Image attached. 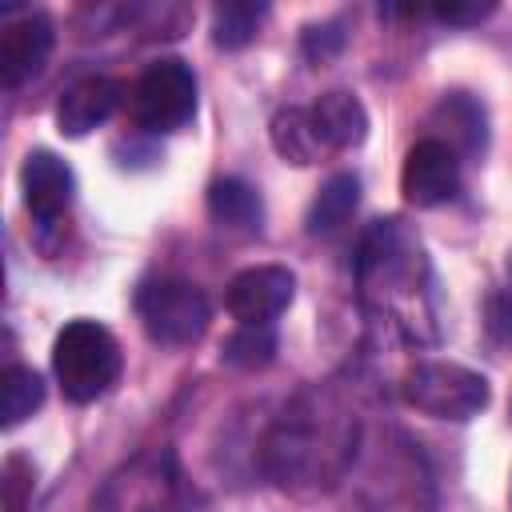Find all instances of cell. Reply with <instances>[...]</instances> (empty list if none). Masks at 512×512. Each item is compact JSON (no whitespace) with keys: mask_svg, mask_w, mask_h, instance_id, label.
I'll use <instances>...</instances> for the list:
<instances>
[{"mask_svg":"<svg viewBox=\"0 0 512 512\" xmlns=\"http://www.w3.org/2000/svg\"><path fill=\"white\" fill-rule=\"evenodd\" d=\"M356 440V412L340 400L332 384H312L296 392L268 428L264 472L288 492H324L348 472Z\"/></svg>","mask_w":512,"mask_h":512,"instance_id":"6da1fadb","label":"cell"},{"mask_svg":"<svg viewBox=\"0 0 512 512\" xmlns=\"http://www.w3.org/2000/svg\"><path fill=\"white\" fill-rule=\"evenodd\" d=\"M356 272L368 300H380V308H388L396 324H416L412 308L420 316V288L428 280V260L420 240L400 220L372 224V232L360 244Z\"/></svg>","mask_w":512,"mask_h":512,"instance_id":"7a4b0ae2","label":"cell"},{"mask_svg":"<svg viewBox=\"0 0 512 512\" xmlns=\"http://www.w3.org/2000/svg\"><path fill=\"white\" fill-rule=\"evenodd\" d=\"M124 356L116 336L96 320H72L52 344V372L72 404H92L120 380Z\"/></svg>","mask_w":512,"mask_h":512,"instance_id":"3957f363","label":"cell"},{"mask_svg":"<svg viewBox=\"0 0 512 512\" xmlns=\"http://www.w3.org/2000/svg\"><path fill=\"white\" fill-rule=\"evenodd\" d=\"M400 392L416 412L432 420H472L492 400L488 380L476 368H464L452 360H424L408 368Z\"/></svg>","mask_w":512,"mask_h":512,"instance_id":"277c9868","label":"cell"},{"mask_svg":"<svg viewBox=\"0 0 512 512\" xmlns=\"http://www.w3.org/2000/svg\"><path fill=\"white\" fill-rule=\"evenodd\" d=\"M128 108H132V120L144 128V132H180L192 116H196V76L184 60L176 56H164L156 64H148L132 92H128Z\"/></svg>","mask_w":512,"mask_h":512,"instance_id":"5b68a950","label":"cell"},{"mask_svg":"<svg viewBox=\"0 0 512 512\" xmlns=\"http://www.w3.org/2000/svg\"><path fill=\"white\" fill-rule=\"evenodd\" d=\"M136 312L144 320V332L156 344L184 348L196 344L212 320L208 296L188 280H152L136 296Z\"/></svg>","mask_w":512,"mask_h":512,"instance_id":"8992f818","label":"cell"},{"mask_svg":"<svg viewBox=\"0 0 512 512\" xmlns=\"http://www.w3.org/2000/svg\"><path fill=\"white\" fill-rule=\"evenodd\" d=\"M176 508V464L172 452H140L120 464L96 492V512H172Z\"/></svg>","mask_w":512,"mask_h":512,"instance_id":"52a82bcc","label":"cell"},{"mask_svg":"<svg viewBox=\"0 0 512 512\" xmlns=\"http://www.w3.org/2000/svg\"><path fill=\"white\" fill-rule=\"evenodd\" d=\"M460 188V156L440 144L436 136H424L408 148L404 168H400V192L416 208H436L452 200Z\"/></svg>","mask_w":512,"mask_h":512,"instance_id":"ba28073f","label":"cell"},{"mask_svg":"<svg viewBox=\"0 0 512 512\" xmlns=\"http://www.w3.org/2000/svg\"><path fill=\"white\" fill-rule=\"evenodd\" d=\"M296 296V276L284 264H256L232 276L228 284V312L240 324H272Z\"/></svg>","mask_w":512,"mask_h":512,"instance_id":"9c48e42d","label":"cell"},{"mask_svg":"<svg viewBox=\"0 0 512 512\" xmlns=\"http://www.w3.org/2000/svg\"><path fill=\"white\" fill-rule=\"evenodd\" d=\"M20 188H24V208L32 212V220L56 224L76 196V176L56 152L36 148V152H28V160L20 168Z\"/></svg>","mask_w":512,"mask_h":512,"instance_id":"30bf717a","label":"cell"},{"mask_svg":"<svg viewBox=\"0 0 512 512\" xmlns=\"http://www.w3.org/2000/svg\"><path fill=\"white\" fill-rule=\"evenodd\" d=\"M52 44H56V32H52L48 16L28 12V16L12 20L4 28V40H0V76H4V84L16 88V84L40 76V68L52 56Z\"/></svg>","mask_w":512,"mask_h":512,"instance_id":"8fae6325","label":"cell"},{"mask_svg":"<svg viewBox=\"0 0 512 512\" xmlns=\"http://www.w3.org/2000/svg\"><path fill=\"white\" fill-rule=\"evenodd\" d=\"M120 104V84L108 76H84L76 80L60 104H56V128L64 136H88L92 128H100Z\"/></svg>","mask_w":512,"mask_h":512,"instance_id":"7c38bea8","label":"cell"},{"mask_svg":"<svg viewBox=\"0 0 512 512\" xmlns=\"http://www.w3.org/2000/svg\"><path fill=\"white\" fill-rule=\"evenodd\" d=\"M312 120L328 144V152H344L356 148L368 136V112L352 92H324L312 104Z\"/></svg>","mask_w":512,"mask_h":512,"instance_id":"4fadbf2b","label":"cell"},{"mask_svg":"<svg viewBox=\"0 0 512 512\" xmlns=\"http://www.w3.org/2000/svg\"><path fill=\"white\" fill-rule=\"evenodd\" d=\"M268 136H272V148L296 168H308L328 152V144L312 120V108H280L268 124Z\"/></svg>","mask_w":512,"mask_h":512,"instance_id":"5bb4252c","label":"cell"},{"mask_svg":"<svg viewBox=\"0 0 512 512\" xmlns=\"http://www.w3.org/2000/svg\"><path fill=\"white\" fill-rule=\"evenodd\" d=\"M208 212L220 228H236V232H252L260 224V192L236 176H224V180H212L208 188Z\"/></svg>","mask_w":512,"mask_h":512,"instance_id":"9a60e30c","label":"cell"},{"mask_svg":"<svg viewBox=\"0 0 512 512\" xmlns=\"http://www.w3.org/2000/svg\"><path fill=\"white\" fill-rule=\"evenodd\" d=\"M432 120L452 124V128H448V136H444L440 144H448L456 156H460V152H464V156H472V152H480V148H484V112H480L464 92L444 96V100H440V108L432 112Z\"/></svg>","mask_w":512,"mask_h":512,"instance_id":"2e32d148","label":"cell"},{"mask_svg":"<svg viewBox=\"0 0 512 512\" xmlns=\"http://www.w3.org/2000/svg\"><path fill=\"white\" fill-rule=\"evenodd\" d=\"M360 204V180L352 172H336L308 208V232H332L340 228Z\"/></svg>","mask_w":512,"mask_h":512,"instance_id":"e0dca14e","label":"cell"},{"mask_svg":"<svg viewBox=\"0 0 512 512\" xmlns=\"http://www.w3.org/2000/svg\"><path fill=\"white\" fill-rule=\"evenodd\" d=\"M40 404H44V380H40V372L16 364V368H8L0 376V424L4 428L24 424Z\"/></svg>","mask_w":512,"mask_h":512,"instance_id":"ac0fdd59","label":"cell"},{"mask_svg":"<svg viewBox=\"0 0 512 512\" xmlns=\"http://www.w3.org/2000/svg\"><path fill=\"white\" fill-rule=\"evenodd\" d=\"M220 356L232 368H264L276 356V332H272V324H240L224 340V352Z\"/></svg>","mask_w":512,"mask_h":512,"instance_id":"d6986e66","label":"cell"},{"mask_svg":"<svg viewBox=\"0 0 512 512\" xmlns=\"http://www.w3.org/2000/svg\"><path fill=\"white\" fill-rule=\"evenodd\" d=\"M268 8L264 4H248V0H228L212 12V40L220 48H244L256 36V24Z\"/></svg>","mask_w":512,"mask_h":512,"instance_id":"ffe728a7","label":"cell"},{"mask_svg":"<svg viewBox=\"0 0 512 512\" xmlns=\"http://www.w3.org/2000/svg\"><path fill=\"white\" fill-rule=\"evenodd\" d=\"M0 488H4V512H20V508L28 504V496H32V488H36V468H32V460L8 456V460H4V480H0Z\"/></svg>","mask_w":512,"mask_h":512,"instance_id":"44dd1931","label":"cell"},{"mask_svg":"<svg viewBox=\"0 0 512 512\" xmlns=\"http://www.w3.org/2000/svg\"><path fill=\"white\" fill-rule=\"evenodd\" d=\"M340 44H344V32H340L336 20H328V24H308V28H304V56L316 60V64H324L328 56H336Z\"/></svg>","mask_w":512,"mask_h":512,"instance_id":"7402d4cb","label":"cell"},{"mask_svg":"<svg viewBox=\"0 0 512 512\" xmlns=\"http://www.w3.org/2000/svg\"><path fill=\"white\" fill-rule=\"evenodd\" d=\"M492 12V4H436L432 16L444 20V24H476Z\"/></svg>","mask_w":512,"mask_h":512,"instance_id":"603a6c76","label":"cell"}]
</instances>
